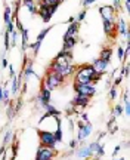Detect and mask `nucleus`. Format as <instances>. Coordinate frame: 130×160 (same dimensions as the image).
I'll use <instances>...</instances> for the list:
<instances>
[{
	"label": "nucleus",
	"instance_id": "f257e3e1",
	"mask_svg": "<svg viewBox=\"0 0 130 160\" xmlns=\"http://www.w3.org/2000/svg\"><path fill=\"white\" fill-rule=\"evenodd\" d=\"M93 74H95V70L92 64H84V65H80L76 73V80L74 83L78 84H93Z\"/></svg>",
	"mask_w": 130,
	"mask_h": 160
},
{
	"label": "nucleus",
	"instance_id": "f03ea898",
	"mask_svg": "<svg viewBox=\"0 0 130 160\" xmlns=\"http://www.w3.org/2000/svg\"><path fill=\"white\" fill-rule=\"evenodd\" d=\"M64 79H65V77L59 76V74H56V73L47 71V74H46V77H44L42 86H44V88L49 89V91H53V89L59 88V86L64 83Z\"/></svg>",
	"mask_w": 130,
	"mask_h": 160
},
{
	"label": "nucleus",
	"instance_id": "7ed1b4c3",
	"mask_svg": "<svg viewBox=\"0 0 130 160\" xmlns=\"http://www.w3.org/2000/svg\"><path fill=\"white\" fill-rule=\"evenodd\" d=\"M74 88V92L77 95H83V96H89L92 98L95 95L96 89H95V84H78V83H74L72 84Z\"/></svg>",
	"mask_w": 130,
	"mask_h": 160
},
{
	"label": "nucleus",
	"instance_id": "20e7f679",
	"mask_svg": "<svg viewBox=\"0 0 130 160\" xmlns=\"http://www.w3.org/2000/svg\"><path fill=\"white\" fill-rule=\"evenodd\" d=\"M39 138H40V145L49 147V148H55L56 141H55L53 132H49V131H39Z\"/></svg>",
	"mask_w": 130,
	"mask_h": 160
},
{
	"label": "nucleus",
	"instance_id": "39448f33",
	"mask_svg": "<svg viewBox=\"0 0 130 160\" xmlns=\"http://www.w3.org/2000/svg\"><path fill=\"white\" fill-rule=\"evenodd\" d=\"M56 9H58V6H43V5L39 3L37 14L42 17V21H43V22H49V21L52 19L53 14L56 12Z\"/></svg>",
	"mask_w": 130,
	"mask_h": 160
},
{
	"label": "nucleus",
	"instance_id": "423d86ee",
	"mask_svg": "<svg viewBox=\"0 0 130 160\" xmlns=\"http://www.w3.org/2000/svg\"><path fill=\"white\" fill-rule=\"evenodd\" d=\"M56 154L55 148H49L44 145H39L37 148V154H35V160H52Z\"/></svg>",
	"mask_w": 130,
	"mask_h": 160
},
{
	"label": "nucleus",
	"instance_id": "0eeeda50",
	"mask_svg": "<svg viewBox=\"0 0 130 160\" xmlns=\"http://www.w3.org/2000/svg\"><path fill=\"white\" fill-rule=\"evenodd\" d=\"M92 131H93V127L90 123H80L78 125V138H77V142L78 144H83L84 142V139H86L89 135L92 134Z\"/></svg>",
	"mask_w": 130,
	"mask_h": 160
},
{
	"label": "nucleus",
	"instance_id": "6e6552de",
	"mask_svg": "<svg viewBox=\"0 0 130 160\" xmlns=\"http://www.w3.org/2000/svg\"><path fill=\"white\" fill-rule=\"evenodd\" d=\"M99 15L102 17V19H106V21H111V22H115V10H114L113 6H101L99 8Z\"/></svg>",
	"mask_w": 130,
	"mask_h": 160
},
{
	"label": "nucleus",
	"instance_id": "1a4fd4ad",
	"mask_svg": "<svg viewBox=\"0 0 130 160\" xmlns=\"http://www.w3.org/2000/svg\"><path fill=\"white\" fill-rule=\"evenodd\" d=\"M92 65H93L95 73L101 74V76H104V74L108 73V65H110V64L105 62V61H102V59H99V58H95L93 59V62H92Z\"/></svg>",
	"mask_w": 130,
	"mask_h": 160
},
{
	"label": "nucleus",
	"instance_id": "9d476101",
	"mask_svg": "<svg viewBox=\"0 0 130 160\" xmlns=\"http://www.w3.org/2000/svg\"><path fill=\"white\" fill-rule=\"evenodd\" d=\"M50 98H52V91H49V89H46L44 86H42L40 95L37 96V101H39V104H40V105L43 107L44 104L50 102Z\"/></svg>",
	"mask_w": 130,
	"mask_h": 160
},
{
	"label": "nucleus",
	"instance_id": "9b49d317",
	"mask_svg": "<svg viewBox=\"0 0 130 160\" xmlns=\"http://www.w3.org/2000/svg\"><path fill=\"white\" fill-rule=\"evenodd\" d=\"M89 102H90V98L89 96H83V95H77L76 93V96H74V100H72V107H78V108H84L89 105Z\"/></svg>",
	"mask_w": 130,
	"mask_h": 160
},
{
	"label": "nucleus",
	"instance_id": "f8f14e48",
	"mask_svg": "<svg viewBox=\"0 0 130 160\" xmlns=\"http://www.w3.org/2000/svg\"><path fill=\"white\" fill-rule=\"evenodd\" d=\"M78 28H80V24H78L77 21H76V22H72V24H69L68 30H67L65 34H64V39H72V37H77Z\"/></svg>",
	"mask_w": 130,
	"mask_h": 160
},
{
	"label": "nucleus",
	"instance_id": "ddd939ff",
	"mask_svg": "<svg viewBox=\"0 0 130 160\" xmlns=\"http://www.w3.org/2000/svg\"><path fill=\"white\" fill-rule=\"evenodd\" d=\"M111 57H113V49L111 48H104L102 51H101V53H99V59H102V61H105V62H111Z\"/></svg>",
	"mask_w": 130,
	"mask_h": 160
},
{
	"label": "nucleus",
	"instance_id": "4468645a",
	"mask_svg": "<svg viewBox=\"0 0 130 160\" xmlns=\"http://www.w3.org/2000/svg\"><path fill=\"white\" fill-rule=\"evenodd\" d=\"M77 45V37H72V39H64V46H62V51H72L74 46Z\"/></svg>",
	"mask_w": 130,
	"mask_h": 160
},
{
	"label": "nucleus",
	"instance_id": "2eb2a0df",
	"mask_svg": "<svg viewBox=\"0 0 130 160\" xmlns=\"http://www.w3.org/2000/svg\"><path fill=\"white\" fill-rule=\"evenodd\" d=\"M76 156H77L78 159H89L92 156V153L89 150V145H83L80 150H77L76 151Z\"/></svg>",
	"mask_w": 130,
	"mask_h": 160
},
{
	"label": "nucleus",
	"instance_id": "dca6fc26",
	"mask_svg": "<svg viewBox=\"0 0 130 160\" xmlns=\"http://www.w3.org/2000/svg\"><path fill=\"white\" fill-rule=\"evenodd\" d=\"M27 9H28V12L31 14V15H34L35 12H37V6H35V0H22L21 2Z\"/></svg>",
	"mask_w": 130,
	"mask_h": 160
},
{
	"label": "nucleus",
	"instance_id": "f3484780",
	"mask_svg": "<svg viewBox=\"0 0 130 160\" xmlns=\"http://www.w3.org/2000/svg\"><path fill=\"white\" fill-rule=\"evenodd\" d=\"M3 18H5V25H8L9 22H12V21H15V15H12V8H9V6H6L5 8V15H3Z\"/></svg>",
	"mask_w": 130,
	"mask_h": 160
},
{
	"label": "nucleus",
	"instance_id": "a211bd4d",
	"mask_svg": "<svg viewBox=\"0 0 130 160\" xmlns=\"http://www.w3.org/2000/svg\"><path fill=\"white\" fill-rule=\"evenodd\" d=\"M18 86H19V79L15 76H12V82H10V95L12 96H17L18 93Z\"/></svg>",
	"mask_w": 130,
	"mask_h": 160
},
{
	"label": "nucleus",
	"instance_id": "6ab92c4d",
	"mask_svg": "<svg viewBox=\"0 0 130 160\" xmlns=\"http://www.w3.org/2000/svg\"><path fill=\"white\" fill-rule=\"evenodd\" d=\"M21 37H22V52H25L28 48H30V42H28V30L24 28L22 31H21Z\"/></svg>",
	"mask_w": 130,
	"mask_h": 160
},
{
	"label": "nucleus",
	"instance_id": "aec40b11",
	"mask_svg": "<svg viewBox=\"0 0 130 160\" xmlns=\"http://www.w3.org/2000/svg\"><path fill=\"white\" fill-rule=\"evenodd\" d=\"M43 107H44V110L47 111V114H52V116H59V114H61V113H59V110H56V108H55V107H53V105L50 104V102L44 104Z\"/></svg>",
	"mask_w": 130,
	"mask_h": 160
},
{
	"label": "nucleus",
	"instance_id": "412c9836",
	"mask_svg": "<svg viewBox=\"0 0 130 160\" xmlns=\"http://www.w3.org/2000/svg\"><path fill=\"white\" fill-rule=\"evenodd\" d=\"M18 34H19V33H18V30H15V28H13V30H12V31L9 33V40H10V46H13V48L17 46Z\"/></svg>",
	"mask_w": 130,
	"mask_h": 160
},
{
	"label": "nucleus",
	"instance_id": "4be33fe9",
	"mask_svg": "<svg viewBox=\"0 0 130 160\" xmlns=\"http://www.w3.org/2000/svg\"><path fill=\"white\" fill-rule=\"evenodd\" d=\"M101 145H102V142H99V141H93L92 144H89V150L92 153V156L98 153V150L101 148Z\"/></svg>",
	"mask_w": 130,
	"mask_h": 160
},
{
	"label": "nucleus",
	"instance_id": "5701e85b",
	"mask_svg": "<svg viewBox=\"0 0 130 160\" xmlns=\"http://www.w3.org/2000/svg\"><path fill=\"white\" fill-rule=\"evenodd\" d=\"M50 30H52V27H49V28H44V30H42L40 33H39V36H37V42H42L43 43V40H44V37L47 36V33H50Z\"/></svg>",
	"mask_w": 130,
	"mask_h": 160
},
{
	"label": "nucleus",
	"instance_id": "b1692460",
	"mask_svg": "<svg viewBox=\"0 0 130 160\" xmlns=\"http://www.w3.org/2000/svg\"><path fill=\"white\" fill-rule=\"evenodd\" d=\"M13 135H15V134H13V131H10V129H9L8 132L5 134V138H3V147H6V145H8V144L12 141Z\"/></svg>",
	"mask_w": 130,
	"mask_h": 160
},
{
	"label": "nucleus",
	"instance_id": "393cba45",
	"mask_svg": "<svg viewBox=\"0 0 130 160\" xmlns=\"http://www.w3.org/2000/svg\"><path fill=\"white\" fill-rule=\"evenodd\" d=\"M53 136H55V141H56V144H58V142H62V131H61V125H58V126H56V131L53 132Z\"/></svg>",
	"mask_w": 130,
	"mask_h": 160
},
{
	"label": "nucleus",
	"instance_id": "a878e982",
	"mask_svg": "<svg viewBox=\"0 0 130 160\" xmlns=\"http://www.w3.org/2000/svg\"><path fill=\"white\" fill-rule=\"evenodd\" d=\"M61 0H40V5L43 6H59Z\"/></svg>",
	"mask_w": 130,
	"mask_h": 160
},
{
	"label": "nucleus",
	"instance_id": "bb28decb",
	"mask_svg": "<svg viewBox=\"0 0 130 160\" xmlns=\"http://www.w3.org/2000/svg\"><path fill=\"white\" fill-rule=\"evenodd\" d=\"M123 111H124V108H123V105L121 104H117L115 107H114V111H113V117H118V116H121L123 114Z\"/></svg>",
	"mask_w": 130,
	"mask_h": 160
},
{
	"label": "nucleus",
	"instance_id": "cd10ccee",
	"mask_svg": "<svg viewBox=\"0 0 130 160\" xmlns=\"http://www.w3.org/2000/svg\"><path fill=\"white\" fill-rule=\"evenodd\" d=\"M30 48L33 49V52H34V55L37 57V53H39V51H40V48H42V42H37L35 40L33 45H30Z\"/></svg>",
	"mask_w": 130,
	"mask_h": 160
},
{
	"label": "nucleus",
	"instance_id": "c85d7f7f",
	"mask_svg": "<svg viewBox=\"0 0 130 160\" xmlns=\"http://www.w3.org/2000/svg\"><path fill=\"white\" fill-rule=\"evenodd\" d=\"M86 15H87V10H86V9H83V10L78 14V17L76 18V21H77L78 24H80V22H83V21L86 19Z\"/></svg>",
	"mask_w": 130,
	"mask_h": 160
},
{
	"label": "nucleus",
	"instance_id": "c756f323",
	"mask_svg": "<svg viewBox=\"0 0 130 160\" xmlns=\"http://www.w3.org/2000/svg\"><path fill=\"white\" fill-rule=\"evenodd\" d=\"M117 95H118V93H117V88H115V86H111V88H110V98H111V100H115Z\"/></svg>",
	"mask_w": 130,
	"mask_h": 160
},
{
	"label": "nucleus",
	"instance_id": "7c9ffc66",
	"mask_svg": "<svg viewBox=\"0 0 130 160\" xmlns=\"http://www.w3.org/2000/svg\"><path fill=\"white\" fill-rule=\"evenodd\" d=\"M117 57H118V61H123V58H124V48H123V46H118V49H117Z\"/></svg>",
	"mask_w": 130,
	"mask_h": 160
},
{
	"label": "nucleus",
	"instance_id": "2f4dec72",
	"mask_svg": "<svg viewBox=\"0 0 130 160\" xmlns=\"http://www.w3.org/2000/svg\"><path fill=\"white\" fill-rule=\"evenodd\" d=\"M113 8H114V10H115V12H118V10L121 9V0H114Z\"/></svg>",
	"mask_w": 130,
	"mask_h": 160
},
{
	"label": "nucleus",
	"instance_id": "473e14b6",
	"mask_svg": "<svg viewBox=\"0 0 130 160\" xmlns=\"http://www.w3.org/2000/svg\"><path fill=\"white\" fill-rule=\"evenodd\" d=\"M129 68H130V67L127 65V64L123 67V71H121V76H123V77H127V76H129Z\"/></svg>",
	"mask_w": 130,
	"mask_h": 160
},
{
	"label": "nucleus",
	"instance_id": "72a5a7b5",
	"mask_svg": "<svg viewBox=\"0 0 130 160\" xmlns=\"http://www.w3.org/2000/svg\"><path fill=\"white\" fill-rule=\"evenodd\" d=\"M121 82H123V76L120 74V76H118L117 79H115V80H114V84H113V86H115V88H117V86H118V84L121 83Z\"/></svg>",
	"mask_w": 130,
	"mask_h": 160
},
{
	"label": "nucleus",
	"instance_id": "f704fd0d",
	"mask_svg": "<svg viewBox=\"0 0 130 160\" xmlns=\"http://www.w3.org/2000/svg\"><path fill=\"white\" fill-rule=\"evenodd\" d=\"M96 0H81V5L83 6H90L92 3H95Z\"/></svg>",
	"mask_w": 130,
	"mask_h": 160
},
{
	"label": "nucleus",
	"instance_id": "c9c22d12",
	"mask_svg": "<svg viewBox=\"0 0 130 160\" xmlns=\"http://www.w3.org/2000/svg\"><path fill=\"white\" fill-rule=\"evenodd\" d=\"M77 139H71V141H69V147H71V148H72V150H74V148H76V147H77Z\"/></svg>",
	"mask_w": 130,
	"mask_h": 160
},
{
	"label": "nucleus",
	"instance_id": "e433bc0d",
	"mask_svg": "<svg viewBox=\"0 0 130 160\" xmlns=\"http://www.w3.org/2000/svg\"><path fill=\"white\" fill-rule=\"evenodd\" d=\"M120 151H121V145H117V147H115V150L113 151V156L115 157V156H117V154H118Z\"/></svg>",
	"mask_w": 130,
	"mask_h": 160
},
{
	"label": "nucleus",
	"instance_id": "4c0bfd02",
	"mask_svg": "<svg viewBox=\"0 0 130 160\" xmlns=\"http://www.w3.org/2000/svg\"><path fill=\"white\" fill-rule=\"evenodd\" d=\"M81 120H83L84 123H90V122H89V119H87V114H86V113H83V114H81Z\"/></svg>",
	"mask_w": 130,
	"mask_h": 160
},
{
	"label": "nucleus",
	"instance_id": "58836bf2",
	"mask_svg": "<svg viewBox=\"0 0 130 160\" xmlns=\"http://www.w3.org/2000/svg\"><path fill=\"white\" fill-rule=\"evenodd\" d=\"M9 74H10V77L15 76V70H13V65H9Z\"/></svg>",
	"mask_w": 130,
	"mask_h": 160
},
{
	"label": "nucleus",
	"instance_id": "ea45409f",
	"mask_svg": "<svg viewBox=\"0 0 130 160\" xmlns=\"http://www.w3.org/2000/svg\"><path fill=\"white\" fill-rule=\"evenodd\" d=\"M2 67H8V61H6V58H2Z\"/></svg>",
	"mask_w": 130,
	"mask_h": 160
},
{
	"label": "nucleus",
	"instance_id": "a19ab883",
	"mask_svg": "<svg viewBox=\"0 0 130 160\" xmlns=\"http://www.w3.org/2000/svg\"><path fill=\"white\" fill-rule=\"evenodd\" d=\"M126 2V12H129V9H130V0H124Z\"/></svg>",
	"mask_w": 130,
	"mask_h": 160
},
{
	"label": "nucleus",
	"instance_id": "79ce46f5",
	"mask_svg": "<svg viewBox=\"0 0 130 160\" xmlns=\"http://www.w3.org/2000/svg\"><path fill=\"white\" fill-rule=\"evenodd\" d=\"M3 89H5V88L0 86V102H3Z\"/></svg>",
	"mask_w": 130,
	"mask_h": 160
},
{
	"label": "nucleus",
	"instance_id": "37998d69",
	"mask_svg": "<svg viewBox=\"0 0 130 160\" xmlns=\"http://www.w3.org/2000/svg\"><path fill=\"white\" fill-rule=\"evenodd\" d=\"M67 22H68V24H72V22H76V17H71L68 21H67Z\"/></svg>",
	"mask_w": 130,
	"mask_h": 160
},
{
	"label": "nucleus",
	"instance_id": "c03bdc74",
	"mask_svg": "<svg viewBox=\"0 0 130 160\" xmlns=\"http://www.w3.org/2000/svg\"><path fill=\"white\" fill-rule=\"evenodd\" d=\"M114 160H126L124 157H120V159H114Z\"/></svg>",
	"mask_w": 130,
	"mask_h": 160
}]
</instances>
